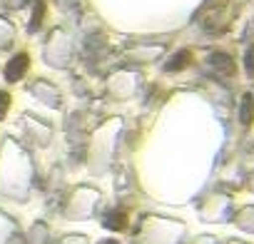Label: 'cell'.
Returning <instances> with one entry per match:
<instances>
[{
  "label": "cell",
  "mask_w": 254,
  "mask_h": 244,
  "mask_svg": "<svg viewBox=\"0 0 254 244\" xmlns=\"http://www.w3.org/2000/svg\"><path fill=\"white\" fill-rule=\"evenodd\" d=\"M8 107H10V95H8L5 90H0V120H5Z\"/></svg>",
  "instance_id": "cell-8"
},
{
  "label": "cell",
  "mask_w": 254,
  "mask_h": 244,
  "mask_svg": "<svg viewBox=\"0 0 254 244\" xmlns=\"http://www.w3.org/2000/svg\"><path fill=\"white\" fill-rule=\"evenodd\" d=\"M107 229H125L127 227V214L125 212H110V214H105V222H102Z\"/></svg>",
  "instance_id": "cell-5"
},
{
  "label": "cell",
  "mask_w": 254,
  "mask_h": 244,
  "mask_svg": "<svg viewBox=\"0 0 254 244\" xmlns=\"http://www.w3.org/2000/svg\"><path fill=\"white\" fill-rule=\"evenodd\" d=\"M100 244H117V242H112V239H105V242H100Z\"/></svg>",
  "instance_id": "cell-9"
},
{
  "label": "cell",
  "mask_w": 254,
  "mask_h": 244,
  "mask_svg": "<svg viewBox=\"0 0 254 244\" xmlns=\"http://www.w3.org/2000/svg\"><path fill=\"white\" fill-rule=\"evenodd\" d=\"M209 65L219 72V75H232L234 72V60L227 53H212L209 55Z\"/></svg>",
  "instance_id": "cell-2"
},
{
  "label": "cell",
  "mask_w": 254,
  "mask_h": 244,
  "mask_svg": "<svg viewBox=\"0 0 254 244\" xmlns=\"http://www.w3.org/2000/svg\"><path fill=\"white\" fill-rule=\"evenodd\" d=\"M190 60H192V55H190V50H180V53H175L172 58H170V62L165 65L170 72H175V70H185L187 65H190Z\"/></svg>",
  "instance_id": "cell-4"
},
{
  "label": "cell",
  "mask_w": 254,
  "mask_h": 244,
  "mask_svg": "<svg viewBox=\"0 0 254 244\" xmlns=\"http://www.w3.org/2000/svg\"><path fill=\"white\" fill-rule=\"evenodd\" d=\"M244 70L249 77H254V45L247 48V53H244Z\"/></svg>",
  "instance_id": "cell-6"
},
{
  "label": "cell",
  "mask_w": 254,
  "mask_h": 244,
  "mask_svg": "<svg viewBox=\"0 0 254 244\" xmlns=\"http://www.w3.org/2000/svg\"><path fill=\"white\" fill-rule=\"evenodd\" d=\"M43 10H45V3H43V0H38V3H35V10H33V23H30V30H35V28L40 25V20H43Z\"/></svg>",
  "instance_id": "cell-7"
},
{
  "label": "cell",
  "mask_w": 254,
  "mask_h": 244,
  "mask_svg": "<svg viewBox=\"0 0 254 244\" xmlns=\"http://www.w3.org/2000/svg\"><path fill=\"white\" fill-rule=\"evenodd\" d=\"M28 65H30V60H28L25 53L15 55V58L5 65V80H8V82H18V80H23L25 72H28Z\"/></svg>",
  "instance_id": "cell-1"
},
{
  "label": "cell",
  "mask_w": 254,
  "mask_h": 244,
  "mask_svg": "<svg viewBox=\"0 0 254 244\" xmlns=\"http://www.w3.org/2000/svg\"><path fill=\"white\" fill-rule=\"evenodd\" d=\"M239 120H242V125L249 127L252 122H254V97L247 92L242 97V105H239Z\"/></svg>",
  "instance_id": "cell-3"
}]
</instances>
